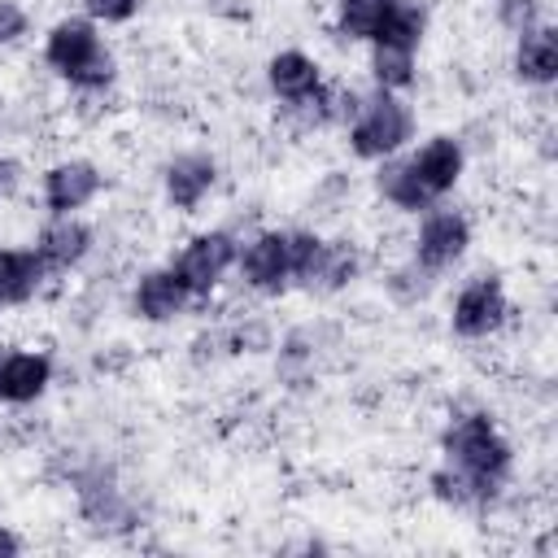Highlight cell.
Segmentation results:
<instances>
[{"label":"cell","mask_w":558,"mask_h":558,"mask_svg":"<svg viewBox=\"0 0 558 558\" xmlns=\"http://www.w3.org/2000/svg\"><path fill=\"white\" fill-rule=\"evenodd\" d=\"M26 31H31L26 9H22L17 0H0V48L22 44V39H26Z\"/></svg>","instance_id":"obj_25"},{"label":"cell","mask_w":558,"mask_h":558,"mask_svg":"<svg viewBox=\"0 0 558 558\" xmlns=\"http://www.w3.org/2000/svg\"><path fill=\"white\" fill-rule=\"evenodd\" d=\"M235 262H240L235 235L222 231V227H214V231H196V235L179 248V257H174L170 266H174V275L187 283V292H192L196 301H205V296L227 279V270H231Z\"/></svg>","instance_id":"obj_4"},{"label":"cell","mask_w":558,"mask_h":558,"mask_svg":"<svg viewBox=\"0 0 558 558\" xmlns=\"http://www.w3.org/2000/svg\"><path fill=\"white\" fill-rule=\"evenodd\" d=\"M44 279H48V270L35 257V248H0V310L35 301Z\"/></svg>","instance_id":"obj_16"},{"label":"cell","mask_w":558,"mask_h":558,"mask_svg":"<svg viewBox=\"0 0 558 558\" xmlns=\"http://www.w3.org/2000/svg\"><path fill=\"white\" fill-rule=\"evenodd\" d=\"M240 279L253 292L279 296L292 283V257H288V231H257L244 248H240Z\"/></svg>","instance_id":"obj_8"},{"label":"cell","mask_w":558,"mask_h":558,"mask_svg":"<svg viewBox=\"0 0 558 558\" xmlns=\"http://www.w3.org/2000/svg\"><path fill=\"white\" fill-rule=\"evenodd\" d=\"M514 78L527 83V87H549L558 78V31L549 22H536V26L519 31Z\"/></svg>","instance_id":"obj_14"},{"label":"cell","mask_w":558,"mask_h":558,"mask_svg":"<svg viewBox=\"0 0 558 558\" xmlns=\"http://www.w3.org/2000/svg\"><path fill=\"white\" fill-rule=\"evenodd\" d=\"M344 135H349V153L357 161L397 157L414 135V109L397 92L375 87L371 96H362V105H357L353 122L344 126Z\"/></svg>","instance_id":"obj_3"},{"label":"cell","mask_w":558,"mask_h":558,"mask_svg":"<svg viewBox=\"0 0 558 558\" xmlns=\"http://www.w3.org/2000/svg\"><path fill=\"white\" fill-rule=\"evenodd\" d=\"M401 0H340L336 4V35L340 39H375V31L384 26V17L397 9Z\"/></svg>","instance_id":"obj_19"},{"label":"cell","mask_w":558,"mask_h":558,"mask_svg":"<svg viewBox=\"0 0 558 558\" xmlns=\"http://www.w3.org/2000/svg\"><path fill=\"white\" fill-rule=\"evenodd\" d=\"M105 187V174L96 161L87 157H65V161H52L44 170V205L48 214H78L83 205H92Z\"/></svg>","instance_id":"obj_10"},{"label":"cell","mask_w":558,"mask_h":558,"mask_svg":"<svg viewBox=\"0 0 558 558\" xmlns=\"http://www.w3.org/2000/svg\"><path fill=\"white\" fill-rule=\"evenodd\" d=\"M497 22L519 35L541 22V0H497Z\"/></svg>","instance_id":"obj_24"},{"label":"cell","mask_w":558,"mask_h":558,"mask_svg":"<svg viewBox=\"0 0 558 558\" xmlns=\"http://www.w3.org/2000/svg\"><path fill=\"white\" fill-rule=\"evenodd\" d=\"M13 554H22V541L0 523V558H13Z\"/></svg>","instance_id":"obj_27"},{"label":"cell","mask_w":558,"mask_h":558,"mask_svg":"<svg viewBox=\"0 0 558 558\" xmlns=\"http://www.w3.org/2000/svg\"><path fill=\"white\" fill-rule=\"evenodd\" d=\"M214 183H218V161L209 153H174L161 166V192L174 214H196L214 192Z\"/></svg>","instance_id":"obj_9"},{"label":"cell","mask_w":558,"mask_h":558,"mask_svg":"<svg viewBox=\"0 0 558 558\" xmlns=\"http://www.w3.org/2000/svg\"><path fill=\"white\" fill-rule=\"evenodd\" d=\"M17 192H22V161L0 153V205H9Z\"/></svg>","instance_id":"obj_26"},{"label":"cell","mask_w":558,"mask_h":558,"mask_svg":"<svg viewBox=\"0 0 558 558\" xmlns=\"http://www.w3.org/2000/svg\"><path fill=\"white\" fill-rule=\"evenodd\" d=\"M140 4H144V0H83V13H87L96 26H100V22H105V26H126V22L140 13Z\"/></svg>","instance_id":"obj_23"},{"label":"cell","mask_w":558,"mask_h":558,"mask_svg":"<svg viewBox=\"0 0 558 558\" xmlns=\"http://www.w3.org/2000/svg\"><path fill=\"white\" fill-rule=\"evenodd\" d=\"M52 384V357L39 349L0 344V405H31Z\"/></svg>","instance_id":"obj_11"},{"label":"cell","mask_w":558,"mask_h":558,"mask_svg":"<svg viewBox=\"0 0 558 558\" xmlns=\"http://www.w3.org/2000/svg\"><path fill=\"white\" fill-rule=\"evenodd\" d=\"M466 248H471V222L462 209H445V205L423 209L418 231H414V262L427 275L449 270L453 262H462Z\"/></svg>","instance_id":"obj_6"},{"label":"cell","mask_w":558,"mask_h":558,"mask_svg":"<svg viewBox=\"0 0 558 558\" xmlns=\"http://www.w3.org/2000/svg\"><path fill=\"white\" fill-rule=\"evenodd\" d=\"M266 83L283 105H301L323 87V65L301 48H283L266 61Z\"/></svg>","instance_id":"obj_15"},{"label":"cell","mask_w":558,"mask_h":558,"mask_svg":"<svg viewBox=\"0 0 558 558\" xmlns=\"http://www.w3.org/2000/svg\"><path fill=\"white\" fill-rule=\"evenodd\" d=\"M405 161H410L414 179L423 183V192H427L432 201L449 196V192L458 187L462 170H466V153H462V140H453V135H432V140H427L418 153H410Z\"/></svg>","instance_id":"obj_13"},{"label":"cell","mask_w":558,"mask_h":558,"mask_svg":"<svg viewBox=\"0 0 558 558\" xmlns=\"http://www.w3.org/2000/svg\"><path fill=\"white\" fill-rule=\"evenodd\" d=\"M362 275V253L353 240H323L318 248V262L305 279L310 292H344L353 279Z\"/></svg>","instance_id":"obj_17"},{"label":"cell","mask_w":558,"mask_h":558,"mask_svg":"<svg viewBox=\"0 0 558 558\" xmlns=\"http://www.w3.org/2000/svg\"><path fill=\"white\" fill-rule=\"evenodd\" d=\"M371 78L384 92H405L414 83V52L410 48H388L371 44Z\"/></svg>","instance_id":"obj_21"},{"label":"cell","mask_w":558,"mask_h":558,"mask_svg":"<svg viewBox=\"0 0 558 558\" xmlns=\"http://www.w3.org/2000/svg\"><path fill=\"white\" fill-rule=\"evenodd\" d=\"M423 31H427V13H423V4L401 0V4L384 17V26L375 31V39H371V44H388V48H410V52H418Z\"/></svg>","instance_id":"obj_20"},{"label":"cell","mask_w":558,"mask_h":558,"mask_svg":"<svg viewBox=\"0 0 558 558\" xmlns=\"http://www.w3.org/2000/svg\"><path fill=\"white\" fill-rule=\"evenodd\" d=\"M44 65L57 78H65L70 87H78V92H105L113 83V74H118V61L105 48L100 26L87 13L83 17L70 13V17H57L48 26V35H44Z\"/></svg>","instance_id":"obj_2"},{"label":"cell","mask_w":558,"mask_h":558,"mask_svg":"<svg viewBox=\"0 0 558 558\" xmlns=\"http://www.w3.org/2000/svg\"><path fill=\"white\" fill-rule=\"evenodd\" d=\"M445 466L432 471V493L449 506H488L501 497L514 471V449L488 410L453 414L440 432Z\"/></svg>","instance_id":"obj_1"},{"label":"cell","mask_w":558,"mask_h":558,"mask_svg":"<svg viewBox=\"0 0 558 558\" xmlns=\"http://www.w3.org/2000/svg\"><path fill=\"white\" fill-rule=\"evenodd\" d=\"M196 296L187 292V283L174 275V266H153L135 279V292H131V305L144 323H174L187 314Z\"/></svg>","instance_id":"obj_12"},{"label":"cell","mask_w":558,"mask_h":558,"mask_svg":"<svg viewBox=\"0 0 558 558\" xmlns=\"http://www.w3.org/2000/svg\"><path fill=\"white\" fill-rule=\"evenodd\" d=\"M318 248H323V235L318 231H288V257H292V283L305 288L314 262H318Z\"/></svg>","instance_id":"obj_22"},{"label":"cell","mask_w":558,"mask_h":558,"mask_svg":"<svg viewBox=\"0 0 558 558\" xmlns=\"http://www.w3.org/2000/svg\"><path fill=\"white\" fill-rule=\"evenodd\" d=\"M375 192H379L392 209H401V214H423V209L436 205V201L423 192V183L414 179V170H410L405 157H384V161H379V170H375Z\"/></svg>","instance_id":"obj_18"},{"label":"cell","mask_w":558,"mask_h":558,"mask_svg":"<svg viewBox=\"0 0 558 558\" xmlns=\"http://www.w3.org/2000/svg\"><path fill=\"white\" fill-rule=\"evenodd\" d=\"M506 318H510V296H506L497 275L466 279L453 296V310H449V327L462 340H488L506 327Z\"/></svg>","instance_id":"obj_5"},{"label":"cell","mask_w":558,"mask_h":558,"mask_svg":"<svg viewBox=\"0 0 558 558\" xmlns=\"http://www.w3.org/2000/svg\"><path fill=\"white\" fill-rule=\"evenodd\" d=\"M92 244H96V231L78 214H52V222L39 227L31 248H35V257L44 262V270L52 279V275H70L74 266H83Z\"/></svg>","instance_id":"obj_7"}]
</instances>
